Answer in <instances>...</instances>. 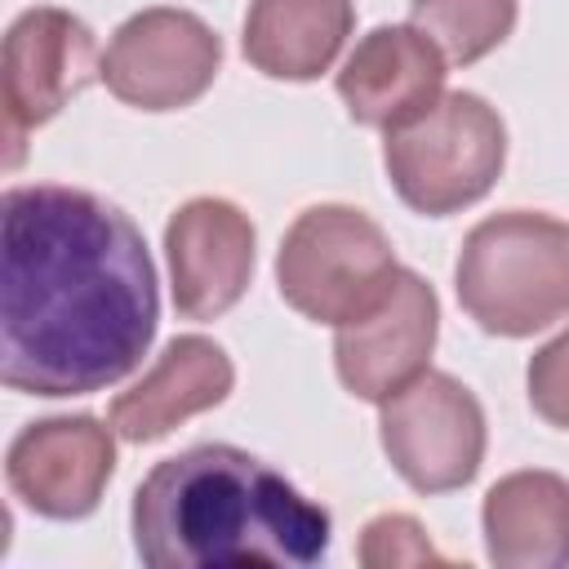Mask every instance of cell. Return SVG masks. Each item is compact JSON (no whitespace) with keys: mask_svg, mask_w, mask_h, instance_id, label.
Masks as SVG:
<instances>
[{"mask_svg":"<svg viewBox=\"0 0 569 569\" xmlns=\"http://www.w3.org/2000/svg\"><path fill=\"white\" fill-rule=\"evenodd\" d=\"M116 471V440L89 413L44 418L13 436L4 476L13 498L49 520H80L98 507Z\"/></svg>","mask_w":569,"mask_h":569,"instance_id":"obj_10","label":"cell"},{"mask_svg":"<svg viewBox=\"0 0 569 569\" xmlns=\"http://www.w3.org/2000/svg\"><path fill=\"white\" fill-rule=\"evenodd\" d=\"M98 40L67 9H27L4 36V142L9 169L22 164L27 133L49 124L93 76Z\"/></svg>","mask_w":569,"mask_h":569,"instance_id":"obj_8","label":"cell"},{"mask_svg":"<svg viewBox=\"0 0 569 569\" xmlns=\"http://www.w3.org/2000/svg\"><path fill=\"white\" fill-rule=\"evenodd\" d=\"M160 325L142 231L93 191L9 187L0 200V378L89 396L129 378Z\"/></svg>","mask_w":569,"mask_h":569,"instance_id":"obj_1","label":"cell"},{"mask_svg":"<svg viewBox=\"0 0 569 569\" xmlns=\"http://www.w3.org/2000/svg\"><path fill=\"white\" fill-rule=\"evenodd\" d=\"M382 160L396 196L409 209L445 218L476 204L498 182L507 129L480 93H440L436 107L387 133Z\"/></svg>","mask_w":569,"mask_h":569,"instance_id":"obj_4","label":"cell"},{"mask_svg":"<svg viewBox=\"0 0 569 569\" xmlns=\"http://www.w3.org/2000/svg\"><path fill=\"white\" fill-rule=\"evenodd\" d=\"M351 0H253L244 58L271 80H316L351 36Z\"/></svg>","mask_w":569,"mask_h":569,"instance_id":"obj_15","label":"cell"},{"mask_svg":"<svg viewBox=\"0 0 569 569\" xmlns=\"http://www.w3.org/2000/svg\"><path fill=\"white\" fill-rule=\"evenodd\" d=\"M222 62L218 36L187 9H142L111 36L102 53V84L142 111H178L196 102Z\"/></svg>","mask_w":569,"mask_h":569,"instance_id":"obj_7","label":"cell"},{"mask_svg":"<svg viewBox=\"0 0 569 569\" xmlns=\"http://www.w3.org/2000/svg\"><path fill=\"white\" fill-rule=\"evenodd\" d=\"M458 302L498 338H529L569 316V222L529 209L476 222L458 253Z\"/></svg>","mask_w":569,"mask_h":569,"instance_id":"obj_3","label":"cell"},{"mask_svg":"<svg viewBox=\"0 0 569 569\" xmlns=\"http://www.w3.org/2000/svg\"><path fill=\"white\" fill-rule=\"evenodd\" d=\"M445 53L418 27H373L342 62L338 93L356 124L400 129L440 102Z\"/></svg>","mask_w":569,"mask_h":569,"instance_id":"obj_12","label":"cell"},{"mask_svg":"<svg viewBox=\"0 0 569 569\" xmlns=\"http://www.w3.org/2000/svg\"><path fill=\"white\" fill-rule=\"evenodd\" d=\"M529 405L560 431H569V329L556 333L529 360Z\"/></svg>","mask_w":569,"mask_h":569,"instance_id":"obj_18","label":"cell"},{"mask_svg":"<svg viewBox=\"0 0 569 569\" xmlns=\"http://www.w3.org/2000/svg\"><path fill=\"white\" fill-rule=\"evenodd\" d=\"M382 449L418 493L462 489L485 458V409L453 373L422 369L382 400Z\"/></svg>","mask_w":569,"mask_h":569,"instance_id":"obj_6","label":"cell"},{"mask_svg":"<svg viewBox=\"0 0 569 569\" xmlns=\"http://www.w3.org/2000/svg\"><path fill=\"white\" fill-rule=\"evenodd\" d=\"M231 382H236V369L227 351L213 338L182 333L156 356V365L129 391L111 400V427L133 445L160 440L178 422L222 405Z\"/></svg>","mask_w":569,"mask_h":569,"instance_id":"obj_13","label":"cell"},{"mask_svg":"<svg viewBox=\"0 0 569 569\" xmlns=\"http://www.w3.org/2000/svg\"><path fill=\"white\" fill-rule=\"evenodd\" d=\"M409 18L458 67L493 53L516 27V0H409Z\"/></svg>","mask_w":569,"mask_h":569,"instance_id":"obj_16","label":"cell"},{"mask_svg":"<svg viewBox=\"0 0 569 569\" xmlns=\"http://www.w3.org/2000/svg\"><path fill=\"white\" fill-rule=\"evenodd\" d=\"M360 565L365 569H413V565H445V556L427 542L413 516H378L360 533Z\"/></svg>","mask_w":569,"mask_h":569,"instance_id":"obj_17","label":"cell"},{"mask_svg":"<svg viewBox=\"0 0 569 569\" xmlns=\"http://www.w3.org/2000/svg\"><path fill=\"white\" fill-rule=\"evenodd\" d=\"M173 307L187 320H218L253 276V222L218 196L187 200L164 227Z\"/></svg>","mask_w":569,"mask_h":569,"instance_id":"obj_11","label":"cell"},{"mask_svg":"<svg viewBox=\"0 0 569 569\" xmlns=\"http://www.w3.org/2000/svg\"><path fill=\"white\" fill-rule=\"evenodd\" d=\"M436 333H440L436 289L418 271L400 267L396 284L365 316L338 325L333 365L342 387L360 400L382 405L427 369Z\"/></svg>","mask_w":569,"mask_h":569,"instance_id":"obj_9","label":"cell"},{"mask_svg":"<svg viewBox=\"0 0 569 569\" xmlns=\"http://www.w3.org/2000/svg\"><path fill=\"white\" fill-rule=\"evenodd\" d=\"M485 551L502 569L569 565V480L556 471H511L485 493Z\"/></svg>","mask_w":569,"mask_h":569,"instance_id":"obj_14","label":"cell"},{"mask_svg":"<svg viewBox=\"0 0 569 569\" xmlns=\"http://www.w3.org/2000/svg\"><path fill=\"white\" fill-rule=\"evenodd\" d=\"M133 547L151 569H307L329 511L236 445H191L138 485Z\"/></svg>","mask_w":569,"mask_h":569,"instance_id":"obj_2","label":"cell"},{"mask_svg":"<svg viewBox=\"0 0 569 569\" xmlns=\"http://www.w3.org/2000/svg\"><path fill=\"white\" fill-rule=\"evenodd\" d=\"M396 276L391 240L351 204H311L298 213L276 258L280 298L316 325H347L365 316Z\"/></svg>","mask_w":569,"mask_h":569,"instance_id":"obj_5","label":"cell"}]
</instances>
